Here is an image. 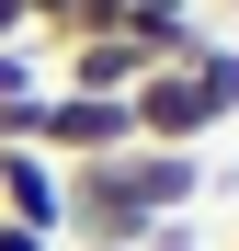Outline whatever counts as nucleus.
I'll return each instance as SVG.
<instances>
[{
  "label": "nucleus",
  "mask_w": 239,
  "mask_h": 251,
  "mask_svg": "<svg viewBox=\"0 0 239 251\" xmlns=\"http://www.w3.org/2000/svg\"><path fill=\"white\" fill-rule=\"evenodd\" d=\"M23 149H46V160H114V149H137V114L114 92H46Z\"/></svg>",
  "instance_id": "f257e3e1"
},
{
  "label": "nucleus",
  "mask_w": 239,
  "mask_h": 251,
  "mask_svg": "<svg viewBox=\"0 0 239 251\" xmlns=\"http://www.w3.org/2000/svg\"><path fill=\"white\" fill-rule=\"evenodd\" d=\"M126 114H137V149H205V137H217V114H205V92H194V69H148L137 92H126Z\"/></svg>",
  "instance_id": "f03ea898"
},
{
  "label": "nucleus",
  "mask_w": 239,
  "mask_h": 251,
  "mask_svg": "<svg viewBox=\"0 0 239 251\" xmlns=\"http://www.w3.org/2000/svg\"><path fill=\"white\" fill-rule=\"evenodd\" d=\"M148 69L159 57L137 46V34H68V46H57V92H114V103H126Z\"/></svg>",
  "instance_id": "7ed1b4c3"
},
{
  "label": "nucleus",
  "mask_w": 239,
  "mask_h": 251,
  "mask_svg": "<svg viewBox=\"0 0 239 251\" xmlns=\"http://www.w3.org/2000/svg\"><path fill=\"white\" fill-rule=\"evenodd\" d=\"M57 205H68V160H46V149H0V217L57 240Z\"/></svg>",
  "instance_id": "20e7f679"
},
{
  "label": "nucleus",
  "mask_w": 239,
  "mask_h": 251,
  "mask_svg": "<svg viewBox=\"0 0 239 251\" xmlns=\"http://www.w3.org/2000/svg\"><path fill=\"white\" fill-rule=\"evenodd\" d=\"M194 92H205V114H217V126L239 114V46H228V34H217L205 57H194Z\"/></svg>",
  "instance_id": "39448f33"
},
{
  "label": "nucleus",
  "mask_w": 239,
  "mask_h": 251,
  "mask_svg": "<svg viewBox=\"0 0 239 251\" xmlns=\"http://www.w3.org/2000/svg\"><path fill=\"white\" fill-rule=\"evenodd\" d=\"M34 92H57V69L34 57V34H23V46H0V103H34Z\"/></svg>",
  "instance_id": "423d86ee"
},
{
  "label": "nucleus",
  "mask_w": 239,
  "mask_h": 251,
  "mask_svg": "<svg viewBox=\"0 0 239 251\" xmlns=\"http://www.w3.org/2000/svg\"><path fill=\"white\" fill-rule=\"evenodd\" d=\"M137 251H205V228H194V217H148V240Z\"/></svg>",
  "instance_id": "0eeeda50"
},
{
  "label": "nucleus",
  "mask_w": 239,
  "mask_h": 251,
  "mask_svg": "<svg viewBox=\"0 0 239 251\" xmlns=\"http://www.w3.org/2000/svg\"><path fill=\"white\" fill-rule=\"evenodd\" d=\"M0 251H68V240H46V228H12V217H0Z\"/></svg>",
  "instance_id": "6e6552de"
},
{
  "label": "nucleus",
  "mask_w": 239,
  "mask_h": 251,
  "mask_svg": "<svg viewBox=\"0 0 239 251\" xmlns=\"http://www.w3.org/2000/svg\"><path fill=\"white\" fill-rule=\"evenodd\" d=\"M23 23H34V34H57V23H68V0H23Z\"/></svg>",
  "instance_id": "1a4fd4ad"
},
{
  "label": "nucleus",
  "mask_w": 239,
  "mask_h": 251,
  "mask_svg": "<svg viewBox=\"0 0 239 251\" xmlns=\"http://www.w3.org/2000/svg\"><path fill=\"white\" fill-rule=\"evenodd\" d=\"M23 34H34V23H23V0H0V46H23Z\"/></svg>",
  "instance_id": "9d476101"
},
{
  "label": "nucleus",
  "mask_w": 239,
  "mask_h": 251,
  "mask_svg": "<svg viewBox=\"0 0 239 251\" xmlns=\"http://www.w3.org/2000/svg\"><path fill=\"white\" fill-rule=\"evenodd\" d=\"M228 12H239V0H228Z\"/></svg>",
  "instance_id": "9b49d317"
},
{
  "label": "nucleus",
  "mask_w": 239,
  "mask_h": 251,
  "mask_svg": "<svg viewBox=\"0 0 239 251\" xmlns=\"http://www.w3.org/2000/svg\"><path fill=\"white\" fill-rule=\"evenodd\" d=\"M228 251H239V240H228Z\"/></svg>",
  "instance_id": "f8f14e48"
}]
</instances>
